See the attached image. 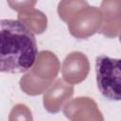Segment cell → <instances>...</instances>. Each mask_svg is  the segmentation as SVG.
Instances as JSON below:
<instances>
[{
    "label": "cell",
    "mask_w": 121,
    "mask_h": 121,
    "mask_svg": "<svg viewBox=\"0 0 121 121\" xmlns=\"http://www.w3.org/2000/svg\"><path fill=\"white\" fill-rule=\"evenodd\" d=\"M0 71L20 74L28 71L35 63L38 46L33 32L21 21H0Z\"/></svg>",
    "instance_id": "6da1fadb"
},
{
    "label": "cell",
    "mask_w": 121,
    "mask_h": 121,
    "mask_svg": "<svg viewBox=\"0 0 121 121\" xmlns=\"http://www.w3.org/2000/svg\"><path fill=\"white\" fill-rule=\"evenodd\" d=\"M95 78L100 94L108 100H121V59L101 55L95 59Z\"/></svg>",
    "instance_id": "7a4b0ae2"
}]
</instances>
